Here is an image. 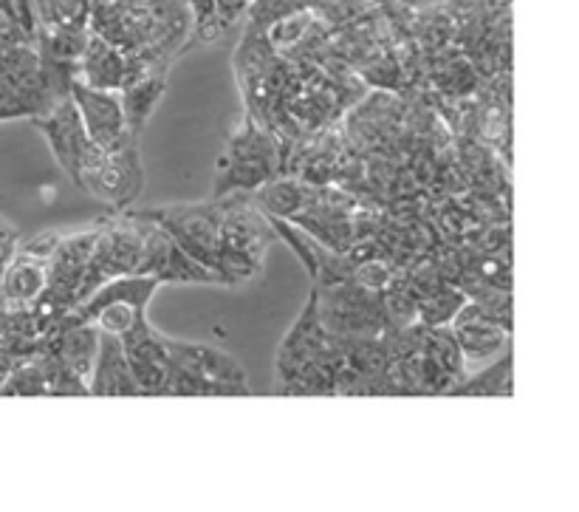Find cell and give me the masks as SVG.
<instances>
[{
  "mask_svg": "<svg viewBox=\"0 0 579 512\" xmlns=\"http://www.w3.org/2000/svg\"><path fill=\"white\" fill-rule=\"evenodd\" d=\"M220 171H224V178L215 193L260 187L275 173V147L258 127L246 125L244 131H238L227 156L220 158Z\"/></svg>",
  "mask_w": 579,
  "mask_h": 512,
  "instance_id": "obj_6",
  "label": "cell"
},
{
  "mask_svg": "<svg viewBox=\"0 0 579 512\" xmlns=\"http://www.w3.org/2000/svg\"><path fill=\"white\" fill-rule=\"evenodd\" d=\"M102 227L85 229V233L60 238L58 247L51 249L49 266H45V289L40 295L38 306L43 311H63L76 304V291H80L82 278H85V266H89L91 249Z\"/></svg>",
  "mask_w": 579,
  "mask_h": 512,
  "instance_id": "obj_4",
  "label": "cell"
},
{
  "mask_svg": "<svg viewBox=\"0 0 579 512\" xmlns=\"http://www.w3.org/2000/svg\"><path fill=\"white\" fill-rule=\"evenodd\" d=\"M96 348H100V331L94 329V322H74V326H65L63 335L58 337L54 357L71 373L85 380V377H91V368H94Z\"/></svg>",
  "mask_w": 579,
  "mask_h": 512,
  "instance_id": "obj_13",
  "label": "cell"
},
{
  "mask_svg": "<svg viewBox=\"0 0 579 512\" xmlns=\"http://www.w3.org/2000/svg\"><path fill=\"white\" fill-rule=\"evenodd\" d=\"M74 80L94 89H122L127 83V58H122L120 49L100 34H91L76 63Z\"/></svg>",
  "mask_w": 579,
  "mask_h": 512,
  "instance_id": "obj_11",
  "label": "cell"
},
{
  "mask_svg": "<svg viewBox=\"0 0 579 512\" xmlns=\"http://www.w3.org/2000/svg\"><path fill=\"white\" fill-rule=\"evenodd\" d=\"M69 94L80 111L82 127L89 133L91 145L102 147V151H120V147L136 142V136L127 127L122 96L114 89H94V85H85L80 80H71Z\"/></svg>",
  "mask_w": 579,
  "mask_h": 512,
  "instance_id": "obj_5",
  "label": "cell"
},
{
  "mask_svg": "<svg viewBox=\"0 0 579 512\" xmlns=\"http://www.w3.org/2000/svg\"><path fill=\"white\" fill-rule=\"evenodd\" d=\"M80 187L111 207H127L142 191V158L136 145H125L120 151L91 145L82 158Z\"/></svg>",
  "mask_w": 579,
  "mask_h": 512,
  "instance_id": "obj_1",
  "label": "cell"
},
{
  "mask_svg": "<svg viewBox=\"0 0 579 512\" xmlns=\"http://www.w3.org/2000/svg\"><path fill=\"white\" fill-rule=\"evenodd\" d=\"M509 368H511V355L506 351V355L500 357L489 371L478 373L475 380H466L461 382V386L447 388V393H480V397H489V393L492 397H498V393H511Z\"/></svg>",
  "mask_w": 579,
  "mask_h": 512,
  "instance_id": "obj_15",
  "label": "cell"
},
{
  "mask_svg": "<svg viewBox=\"0 0 579 512\" xmlns=\"http://www.w3.org/2000/svg\"><path fill=\"white\" fill-rule=\"evenodd\" d=\"M506 326H500L495 317L486 315L480 306H461L455 317V342L461 355L480 360V357L495 355L500 346H506Z\"/></svg>",
  "mask_w": 579,
  "mask_h": 512,
  "instance_id": "obj_12",
  "label": "cell"
},
{
  "mask_svg": "<svg viewBox=\"0 0 579 512\" xmlns=\"http://www.w3.org/2000/svg\"><path fill=\"white\" fill-rule=\"evenodd\" d=\"M167 357L178 371L189 373L209 388V393H246V373L229 355L209 346L164 340Z\"/></svg>",
  "mask_w": 579,
  "mask_h": 512,
  "instance_id": "obj_8",
  "label": "cell"
},
{
  "mask_svg": "<svg viewBox=\"0 0 579 512\" xmlns=\"http://www.w3.org/2000/svg\"><path fill=\"white\" fill-rule=\"evenodd\" d=\"M45 266L49 258L29 249H20L0 273V298L9 309L38 304L45 289Z\"/></svg>",
  "mask_w": 579,
  "mask_h": 512,
  "instance_id": "obj_9",
  "label": "cell"
},
{
  "mask_svg": "<svg viewBox=\"0 0 579 512\" xmlns=\"http://www.w3.org/2000/svg\"><path fill=\"white\" fill-rule=\"evenodd\" d=\"M122 89H125V94H122V107H125L127 127H131L133 136H139L147 116H151L153 105H156L158 96L164 94V74L136 76V80L125 83Z\"/></svg>",
  "mask_w": 579,
  "mask_h": 512,
  "instance_id": "obj_14",
  "label": "cell"
},
{
  "mask_svg": "<svg viewBox=\"0 0 579 512\" xmlns=\"http://www.w3.org/2000/svg\"><path fill=\"white\" fill-rule=\"evenodd\" d=\"M34 125H38V131L45 133V140H49L51 151H54L58 162L63 165V171L80 187L82 158L89 153L91 140L85 127H82L80 111H76L71 94L58 96V102L45 114L34 116Z\"/></svg>",
  "mask_w": 579,
  "mask_h": 512,
  "instance_id": "obj_7",
  "label": "cell"
},
{
  "mask_svg": "<svg viewBox=\"0 0 579 512\" xmlns=\"http://www.w3.org/2000/svg\"><path fill=\"white\" fill-rule=\"evenodd\" d=\"M91 393H100V397L142 393L133 380L125 351H122V340L116 335H107V331H102L94 368H91Z\"/></svg>",
  "mask_w": 579,
  "mask_h": 512,
  "instance_id": "obj_10",
  "label": "cell"
},
{
  "mask_svg": "<svg viewBox=\"0 0 579 512\" xmlns=\"http://www.w3.org/2000/svg\"><path fill=\"white\" fill-rule=\"evenodd\" d=\"M325 289H331V286H325ZM314 291L322 329L337 337H371L382 329L384 317H387L382 298L371 295L368 286L362 284H334L325 300L320 298V289Z\"/></svg>",
  "mask_w": 579,
  "mask_h": 512,
  "instance_id": "obj_2",
  "label": "cell"
},
{
  "mask_svg": "<svg viewBox=\"0 0 579 512\" xmlns=\"http://www.w3.org/2000/svg\"><path fill=\"white\" fill-rule=\"evenodd\" d=\"M227 204H201V207H167L158 213H142L151 222L162 224L173 235L178 247L196 258L198 264L215 269L218 258L220 222H224Z\"/></svg>",
  "mask_w": 579,
  "mask_h": 512,
  "instance_id": "obj_3",
  "label": "cell"
}]
</instances>
